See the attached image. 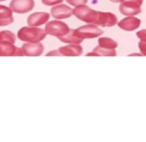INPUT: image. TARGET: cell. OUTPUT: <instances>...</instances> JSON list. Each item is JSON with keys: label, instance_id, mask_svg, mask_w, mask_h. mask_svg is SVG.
<instances>
[{"label": "cell", "instance_id": "11", "mask_svg": "<svg viewBox=\"0 0 146 142\" xmlns=\"http://www.w3.org/2000/svg\"><path fill=\"white\" fill-rule=\"evenodd\" d=\"M50 14L47 12H35L27 18V24L30 27H38L44 25L50 19Z\"/></svg>", "mask_w": 146, "mask_h": 142}, {"label": "cell", "instance_id": "19", "mask_svg": "<svg viewBox=\"0 0 146 142\" xmlns=\"http://www.w3.org/2000/svg\"><path fill=\"white\" fill-rule=\"evenodd\" d=\"M88 0H66V2L70 5L74 7L80 6V5H85L88 3Z\"/></svg>", "mask_w": 146, "mask_h": 142}, {"label": "cell", "instance_id": "7", "mask_svg": "<svg viewBox=\"0 0 146 142\" xmlns=\"http://www.w3.org/2000/svg\"><path fill=\"white\" fill-rule=\"evenodd\" d=\"M12 12L17 14H25L35 7L34 0H12L9 4Z\"/></svg>", "mask_w": 146, "mask_h": 142}, {"label": "cell", "instance_id": "17", "mask_svg": "<svg viewBox=\"0 0 146 142\" xmlns=\"http://www.w3.org/2000/svg\"><path fill=\"white\" fill-rule=\"evenodd\" d=\"M59 40L61 42L64 43H71V44H75V45H79L82 42V40L78 38L74 34V30L73 29H70V32H69L67 35H66L65 36L62 37H60L58 38Z\"/></svg>", "mask_w": 146, "mask_h": 142}, {"label": "cell", "instance_id": "22", "mask_svg": "<svg viewBox=\"0 0 146 142\" xmlns=\"http://www.w3.org/2000/svg\"><path fill=\"white\" fill-rule=\"evenodd\" d=\"M138 47L141 54L143 55L146 56V42L140 41L138 43Z\"/></svg>", "mask_w": 146, "mask_h": 142}, {"label": "cell", "instance_id": "13", "mask_svg": "<svg viewBox=\"0 0 146 142\" xmlns=\"http://www.w3.org/2000/svg\"><path fill=\"white\" fill-rule=\"evenodd\" d=\"M141 21L134 17H127L118 22L117 25L122 29L125 31H133L140 27Z\"/></svg>", "mask_w": 146, "mask_h": 142}, {"label": "cell", "instance_id": "15", "mask_svg": "<svg viewBox=\"0 0 146 142\" xmlns=\"http://www.w3.org/2000/svg\"><path fill=\"white\" fill-rule=\"evenodd\" d=\"M116 56L115 50H107L98 46L93 49L91 53H88L87 56Z\"/></svg>", "mask_w": 146, "mask_h": 142}, {"label": "cell", "instance_id": "2", "mask_svg": "<svg viewBox=\"0 0 146 142\" xmlns=\"http://www.w3.org/2000/svg\"><path fill=\"white\" fill-rule=\"evenodd\" d=\"M73 15L78 19L89 25H95L98 15V11L94 10L86 5H80L76 7L73 9Z\"/></svg>", "mask_w": 146, "mask_h": 142}, {"label": "cell", "instance_id": "20", "mask_svg": "<svg viewBox=\"0 0 146 142\" xmlns=\"http://www.w3.org/2000/svg\"><path fill=\"white\" fill-rule=\"evenodd\" d=\"M64 0H42V2L47 6H53L62 3Z\"/></svg>", "mask_w": 146, "mask_h": 142}, {"label": "cell", "instance_id": "25", "mask_svg": "<svg viewBox=\"0 0 146 142\" xmlns=\"http://www.w3.org/2000/svg\"><path fill=\"white\" fill-rule=\"evenodd\" d=\"M2 1H6V0H0V2H2Z\"/></svg>", "mask_w": 146, "mask_h": 142}, {"label": "cell", "instance_id": "18", "mask_svg": "<svg viewBox=\"0 0 146 142\" xmlns=\"http://www.w3.org/2000/svg\"><path fill=\"white\" fill-rule=\"evenodd\" d=\"M2 36V42H8L14 44L16 42V37L15 34L12 33V32L8 30H4L1 32Z\"/></svg>", "mask_w": 146, "mask_h": 142}, {"label": "cell", "instance_id": "6", "mask_svg": "<svg viewBox=\"0 0 146 142\" xmlns=\"http://www.w3.org/2000/svg\"><path fill=\"white\" fill-rule=\"evenodd\" d=\"M82 53V47L80 45L71 44L61 47L57 50L50 52L47 56H80Z\"/></svg>", "mask_w": 146, "mask_h": 142}, {"label": "cell", "instance_id": "10", "mask_svg": "<svg viewBox=\"0 0 146 142\" xmlns=\"http://www.w3.org/2000/svg\"><path fill=\"white\" fill-rule=\"evenodd\" d=\"M22 49L8 42H0V56H23Z\"/></svg>", "mask_w": 146, "mask_h": 142}, {"label": "cell", "instance_id": "1", "mask_svg": "<svg viewBox=\"0 0 146 142\" xmlns=\"http://www.w3.org/2000/svg\"><path fill=\"white\" fill-rule=\"evenodd\" d=\"M44 29L38 27H24L17 32V37L20 40L29 43H39L46 37Z\"/></svg>", "mask_w": 146, "mask_h": 142}, {"label": "cell", "instance_id": "14", "mask_svg": "<svg viewBox=\"0 0 146 142\" xmlns=\"http://www.w3.org/2000/svg\"><path fill=\"white\" fill-rule=\"evenodd\" d=\"M14 22L12 11L10 8L0 5V27L7 26Z\"/></svg>", "mask_w": 146, "mask_h": 142}, {"label": "cell", "instance_id": "8", "mask_svg": "<svg viewBox=\"0 0 146 142\" xmlns=\"http://www.w3.org/2000/svg\"><path fill=\"white\" fill-rule=\"evenodd\" d=\"M117 23V18L114 14L110 12H102L98 11L95 26L113 27Z\"/></svg>", "mask_w": 146, "mask_h": 142}, {"label": "cell", "instance_id": "12", "mask_svg": "<svg viewBox=\"0 0 146 142\" xmlns=\"http://www.w3.org/2000/svg\"><path fill=\"white\" fill-rule=\"evenodd\" d=\"M22 50L24 55L40 56L44 51V46L42 43H25L22 45Z\"/></svg>", "mask_w": 146, "mask_h": 142}, {"label": "cell", "instance_id": "23", "mask_svg": "<svg viewBox=\"0 0 146 142\" xmlns=\"http://www.w3.org/2000/svg\"><path fill=\"white\" fill-rule=\"evenodd\" d=\"M110 1H111V2H115V3H119V2H123L124 0H110Z\"/></svg>", "mask_w": 146, "mask_h": 142}, {"label": "cell", "instance_id": "9", "mask_svg": "<svg viewBox=\"0 0 146 142\" xmlns=\"http://www.w3.org/2000/svg\"><path fill=\"white\" fill-rule=\"evenodd\" d=\"M72 15L73 9L64 4L53 7L51 9V15L57 19H67Z\"/></svg>", "mask_w": 146, "mask_h": 142}, {"label": "cell", "instance_id": "4", "mask_svg": "<svg viewBox=\"0 0 146 142\" xmlns=\"http://www.w3.org/2000/svg\"><path fill=\"white\" fill-rule=\"evenodd\" d=\"M74 34L78 38L84 39L96 38L103 34V31L94 25H86L74 29Z\"/></svg>", "mask_w": 146, "mask_h": 142}, {"label": "cell", "instance_id": "16", "mask_svg": "<svg viewBox=\"0 0 146 142\" xmlns=\"http://www.w3.org/2000/svg\"><path fill=\"white\" fill-rule=\"evenodd\" d=\"M100 47L107 50H115L117 47V43L109 37H100L98 40Z\"/></svg>", "mask_w": 146, "mask_h": 142}, {"label": "cell", "instance_id": "24", "mask_svg": "<svg viewBox=\"0 0 146 142\" xmlns=\"http://www.w3.org/2000/svg\"><path fill=\"white\" fill-rule=\"evenodd\" d=\"M2 41V34H1V32H0V42Z\"/></svg>", "mask_w": 146, "mask_h": 142}, {"label": "cell", "instance_id": "5", "mask_svg": "<svg viewBox=\"0 0 146 142\" xmlns=\"http://www.w3.org/2000/svg\"><path fill=\"white\" fill-rule=\"evenodd\" d=\"M143 0H124L119 7V10L125 16L133 17L142 12L140 6Z\"/></svg>", "mask_w": 146, "mask_h": 142}, {"label": "cell", "instance_id": "21", "mask_svg": "<svg viewBox=\"0 0 146 142\" xmlns=\"http://www.w3.org/2000/svg\"><path fill=\"white\" fill-rule=\"evenodd\" d=\"M137 36L141 41L146 42V29H142L137 32Z\"/></svg>", "mask_w": 146, "mask_h": 142}, {"label": "cell", "instance_id": "3", "mask_svg": "<svg viewBox=\"0 0 146 142\" xmlns=\"http://www.w3.org/2000/svg\"><path fill=\"white\" fill-rule=\"evenodd\" d=\"M46 34L57 37V38H60L70 32V29L67 26V24L61 21L53 20L49 22L45 25V29H44Z\"/></svg>", "mask_w": 146, "mask_h": 142}]
</instances>
